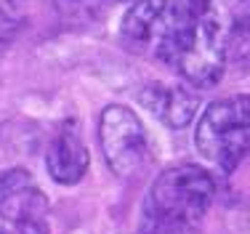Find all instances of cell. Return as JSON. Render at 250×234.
I'll return each mask as SVG.
<instances>
[{"instance_id":"8","label":"cell","mask_w":250,"mask_h":234,"mask_svg":"<svg viewBox=\"0 0 250 234\" xmlns=\"http://www.w3.org/2000/svg\"><path fill=\"white\" fill-rule=\"evenodd\" d=\"M27 21V0H0V53L16 40Z\"/></svg>"},{"instance_id":"1","label":"cell","mask_w":250,"mask_h":234,"mask_svg":"<svg viewBox=\"0 0 250 234\" xmlns=\"http://www.w3.org/2000/svg\"><path fill=\"white\" fill-rule=\"evenodd\" d=\"M123 40L197 88L221 80L229 51L218 0H136L123 19Z\"/></svg>"},{"instance_id":"2","label":"cell","mask_w":250,"mask_h":234,"mask_svg":"<svg viewBox=\"0 0 250 234\" xmlns=\"http://www.w3.org/2000/svg\"><path fill=\"white\" fill-rule=\"evenodd\" d=\"M216 194L213 176L200 165L160 173L144 211V234H194Z\"/></svg>"},{"instance_id":"3","label":"cell","mask_w":250,"mask_h":234,"mask_svg":"<svg viewBox=\"0 0 250 234\" xmlns=\"http://www.w3.org/2000/svg\"><path fill=\"white\" fill-rule=\"evenodd\" d=\"M197 149L231 173L250 154V96H229L205 106L197 123Z\"/></svg>"},{"instance_id":"9","label":"cell","mask_w":250,"mask_h":234,"mask_svg":"<svg viewBox=\"0 0 250 234\" xmlns=\"http://www.w3.org/2000/svg\"><path fill=\"white\" fill-rule=\"evenodd\" d=\"M53 8L64 16L72 19H91V16H101L106 11L104 0H51Z\"/></svg>"},{"instance_id":"5","label":"cell","mask_w":250,"mask_h":234,"mask_svg":"<svg viewBox=\"0 0 250 234\" xmlns=\"http://www.w3.org/2000/svg\"><path fill=\"white\" fill-rule=\"evenodd\" d=\"M99 141L117 176H133L149 160V141L139 115L128 106L109 104L99 120Z\"/></svg>"},{"instance_id":"7","label":"cell","mask_w":250,"mask_h":234,"mask_svg":"<svg viewBox=\"0 0 250 234\" xmlns=\"http://www.w3.org/2000/svg\"><path fill=\"white\" fill-rule=\"evenodd\" d=\"M139 99L160 123L173 130L187 128L194 120V112H197V96L189 93L187 88H178V85L152 83V85H144Z\"/></svg>"},{"instance_id":"4","label":"cell","mask_w":250,"mask_h":234,"mask_svg":"<svg viewBox=\"0 0 250 234\" xmlns=\"http://www.w3.org/2000/svg\"><path fill=\"white\" fill-rule=\"evenodd\" d=\"M51 205L24 168L0 173V234H48Z\"/></svg>"},{"instance_id":"6","label":"cell","mask_w":250,"mask_h":234,"mask_svg":"<svg viewBox=\"0 0 250 234\" xmlns=\"http://www.w3.org/2000/svg\"><path fill=\"white\" fill-rule=\"evenodd\" d=\"M88 163H91V157H88V149L80 133L75 130L72 123H67L53 136L48 154H45V168H48L51 178L62 187H72L85 176Z\"/></svg>"}]
</instances>
